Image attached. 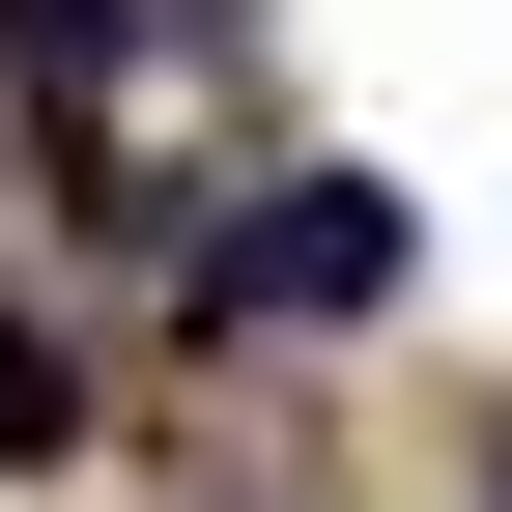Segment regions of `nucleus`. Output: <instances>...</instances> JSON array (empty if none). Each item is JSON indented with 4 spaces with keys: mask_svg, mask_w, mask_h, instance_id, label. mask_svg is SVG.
I'll list each match as a JSON object with an SVG mask.
<instances>
[{
    "mask_svg": "<svg viewBox=\"0 0 512 512\" xmlns=\"http://www.w3.org/2000/svg\"><path fill=\"white\" fill-rule=\"evenodd\" d=\"M399 171H285V200H256L228 256H200V313H399Z\"/></svg>",
    "mask_w": 512,
    "mask_h": 512,
    "instance_id": "f257e3e1",
    "label": "nucleus"
},
{
    "mask_svg": "<svg viewBox=\"0 0 512 512\" xmlns=\"http://www.w3.org/2000/svg\"><path fill=\"white\" fill-rule=\"evenodd\" d=\"M143 29H171V0H0V57H29L57 114H114V86H143Z\"/></svg>",
    "mask_w": 512,
    "mask_h": 512,
    "instance_id": "f03ea898",
    "label": "nucleus"
},
{
    "mask_svg": "<svg viewBox=\"0 0 512 512\" xmlns=\"http://www.w3.org/2000/svg\"><path fill=\"white\" fill-rule=\"evenodd\" d=\"M0 456H86V370H57L29 313H0Z\"/></svg>",
    "mask_w": 512,
    "mask_h": 512,
    "instance_id": "7ed1b4c3",
    "label": "nucleus"
}]
</instances>
